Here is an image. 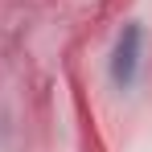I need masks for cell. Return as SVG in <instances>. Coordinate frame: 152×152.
<instances>
[{"instance_id":"obj_1","label":"cell","mask_w":152,"mask_h":152,"mask_svg":"<svg viewBox=\"0 0 152 152\" xmlns=\"http://www.w3.org/2000/svg\"><path fill=\"white\" fill-rule=\"evenodd\" d=\"M140 45H144V29L140 25H124L119 41H115V58H111V74L119 86H132L136 82V70H140Z\"/></svg>"}]
</instances>
